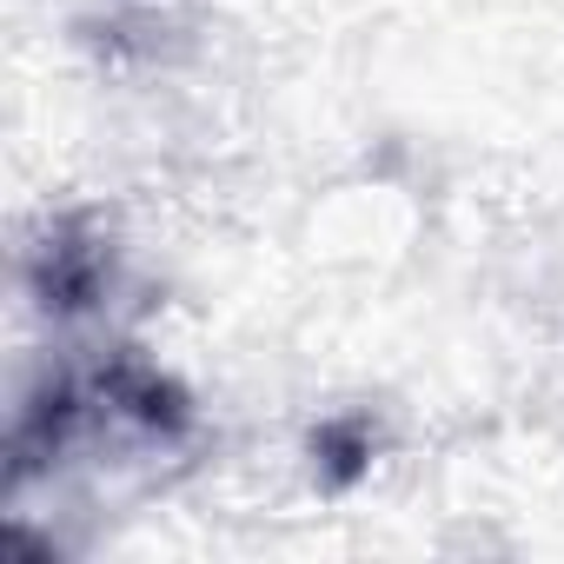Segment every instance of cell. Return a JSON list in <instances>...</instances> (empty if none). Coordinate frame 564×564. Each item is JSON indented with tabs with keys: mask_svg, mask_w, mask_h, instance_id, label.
I'll return each mask as SVG.
<instances>
[{
	"mask_svg": "<svg viewBox=\"0 0 564 564\" xmlns=\"http://www.w3.org/2000/svg\"><path fill=\"white\" fill-rule=\"evenodd\" d=\"M34 293L54 319H80V313H100L107 293H113V252L94 226L80 219H61L41 246H34Z\"/></svg>",
	"mask_w": 564,
	"mask_h": 564,
	"instance_id": "obj_1",
	"label": "cell"
}]
</instances>
